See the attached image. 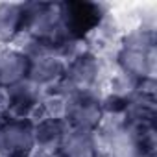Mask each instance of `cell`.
Instances as JSON below:
<instances>
[{
  "instance_id": "cell-1",
  "label": "cell",
  "mask_w": 157,
  "mask_h": 157,
  "mask_svg": "<svg viewBox=\"0 0 157 157\" xmlns=\"http://www.w3.org/2000/svg\"><path fill=\"white\" fill-rule=\"evenodd\" d=\"M155 63H157L155 28L139 24L137 28L122 33L120 44L113 56V65L118 72L140 83L144 80L155 78Z\"/></svg>"
},
{
  "instance_id": "cell-2",
  "label": "cell",
  "mask_w": 157,
  "mask_h": 157,
  "mask_svg": "<svg viewBox=\"0 0 157 157\" xmlns=\"http://www.w3.org/2000/svg\"><path fill=\"white\" fill-rule=\"evenodd\" d=\"M107 63L87 46L67 61L63 80L57 83L67 94L78 91H96L102 93L107 80Z\"/></svg>"
},
{
  "instance_id": "cell-3",
  "label": "cell",
  "mask_w": 157,
  "mask_h": 157,
  "mask_svg": "<svg viewBox=\"0 0 157 157\" xmlns=\"http://www.w3.org/2000/svg\"><path fill=\"white\" fill-rule=\"evenodd\" d=\"M59 11H61V24L67 37L83 44L107 15V8L104 4L89 2V0L59 2Z\"/></svg>"
},
{
  "instance_id": "cell-4",
  "label": "cell",
  "mask_w": 157,
  "mask_h": 157,
  "mask_svg": "<svg viewBox=\"0 0 157 157\" xmlns=\"http://www.w3.org/2000/svg\"><path fill=\"white\" fill-rule=\"evenodd\" d=\"M102 102L100 93L96 91H78L68 93L65 98V111L63 120L68 128L74 129H87L96 131L102 124Z\"/></svg>"
},
{
  "instance_id": "cell-5",
  "label": "cell",
  "mask_w": 157,
  "mask_h": 157,
  "mask_svg": "<svg viewBox=\"0 0 157 157\" xmlns=\"http://www.w3.org/2000/svg\"><path fill=\"white\" fill-rule=\"evenodd\" d=\"M35 153L33 120L2 118L0 120V157H32Z\"/></svg>"
},
{
  "instance_id": "cell-6",
  "label": "cell",
  "mask_w": 157,
  "mask_h": 157,
  "mask_svg": "<svg viewBox=\"0 0 157 157\" xmlns=\"http://www.w3.org/2000/svg\"><path fill=\"white\" fill-rule=\"evenodd\" d=\"M43 89L22 80L4 89V118H33L43 100Z\"/></svg>"
},
{
  "instance_id": "cell-7",
  "label": "cell",
  "mask_w": 157,
  "mask_h": 157,
  "mask_svg": "<svg viewBox=\"0 0 157 157\" xmlns=\"http://www.w3.org/2000/svg\"><path fill=\"white\" fill-rule=\"evenodd\" d=\"M68 126L63 118H37L33 120V140L35 153L56 155Z\"/></svg>"
},
{
  "instance_id": "cell-8",
  "label": "cell",
  "mask_w": 157,
  "mask_h": 157,
  "mask_svg": "<svg viewBox=\"0 0 157 157\" xmlns=\"http://www.w3.org/2000/svg\"><path fill=\"white\" fill-rule=\"evenodd\" d=\"M57 157H100V148L94 131L68 128L57 151Z\"/></svg>"
},
{
  "instance_id": "cell-9",
  "label": "cell",
  "mask_w": 157,
  "mask_h": 157,
  "mask_svg": "<svg viewBox=\"0 0 157 157\" xmlns=\"http://www.w3.org/2000/svg\"><path fill=\"white\" fill-rule=\"evenodd\" d=\"M28 74V57L17 46H4L0 50V87L6 89L22 80Z\"/></svg>"
},
{
  "instance_id": "cell-10",
  "label": "cell",
  "mask_w": 157,
  "mask_h": 157,
  "mask_svg": "<svg viewBox=\"0 0 157 157\" xmlns=\"http://www.w3.org/2000/svg\"><path fill=\"white\" fill-rule=\"evenodd\" d=\"M24 33V2H0V43L13 44Z\"/></svg>"
},
{
  "instance_id": "cell-11",
  "label": "cell",
  "mask_w": 157,
  "mask_h": 157,
  "mask_svg": "<svg viewBox=\"0 0 157 157\" xmlns=\"http://www.w3.org/2000/svg\"><path fill=\"white\" fill-rule=\"evenodd\" d=\"M155 120H157L155 94H148L137 89L128 102L124 122L128 126H142V124H155Z\"/></svg>"
},
{
  "instance_id": "cell-12",
  "label": "cell",
  "mask_w": 157,
  "mask_h": 157,
  "mask_svg": "<svg viewBox=\"0 0 157 157\" xmlns=\"http://www.w3.org/2000/svg\"><path fill=\"white\" fill-rule=\"evenodd\" d=\"M131 157H155V155H146V153H133Z\"/></svg>"
},
{
  "instance_id": "cell-13",
  "label": "cell",
  "mask_w": 157,
  "mask_h": 157,
  "mask_svg": "<svg viewBox=\"0 0 157 157\" xmlns=\"http://www.w3.org/2000/svg\"><path fill=\"white\" fill-rule=\"evenodd\" d=\"M4 46H6V44H2V43H0V50H2V48H4Z\"/></svg>"
},
{
  "instance_id": "cell-14",
  "label": "cell",
  "mask_w": 157,
  "mask_h": 157,
  "mask_svg": "<svg viewBox=\"0 0 157 157\" xmlns=\"http://www.w3.org/2000/svg\"><path fill=\"white\" fill-rule=\"evenodd\" d=\"M0 120H2V117H0Z\"/></svg>"
}]
</instances>
